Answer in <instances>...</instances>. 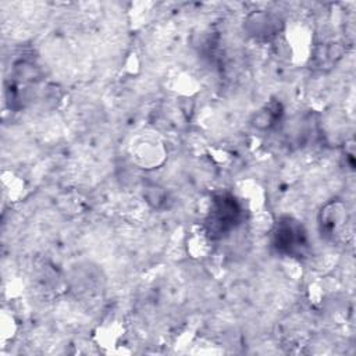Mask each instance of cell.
<instances>
[{
    "instance_id": "obj_1",
    "label": "cell",
    "mask_w": 356,
    "mask_h": 356,
    "mask_svg": "<svg viewBox=\"0 0 356 356\" xmlns=\"http://www.w3.org/2000/svg\"><path fill=\"white\" fill-rule=\"evenodd\" d=\"M273 242L278 252L288 256H300L307 248V238L302 224L289 217L281 218L277 222Z\"/></svg>"
},
{
    "instance_id": "obj_2",
    "label": "cell",
    "mask_w": 356,
    "mask_h": 356,
    "mask_svg": "<svg viewBox=\"0 0 356 356\" xmlns=\"http://www.w3.org/2000/svg\"><path fill=\"white\" fill-rule=\"evenodd\" d=\"M241 207L234 196L220 195L214 197L207 220L211 234H225L238 224Z\"/></svg>"
}]
</instances>
